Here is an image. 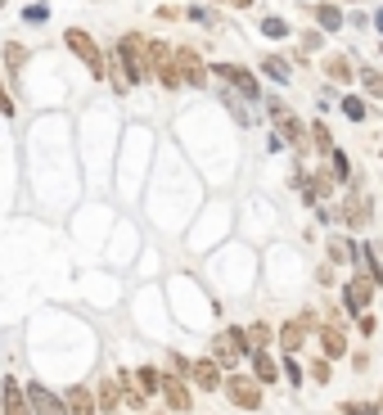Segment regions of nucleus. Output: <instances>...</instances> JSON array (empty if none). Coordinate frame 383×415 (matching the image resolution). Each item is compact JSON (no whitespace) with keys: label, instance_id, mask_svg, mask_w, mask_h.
<instances>
[{"label":"nucleus","instance_id":"6e6552de","mask_svg":"<svg viewBox=\"0 0 383 415\" xmlns=\"http://www.w3.org/2000/svg\"><path fill=\"white\" fill-rule=\"evenodd\" d=\"M217 77H226L230 86H235V90H243L248 99H257V95H262V90H257V77H252L248 68H239V64H217Z\"/></svg>","mask_w":383,"mask_h":415},{"label":"nucleus","instance_id":"9d476101","mask_svg":"<svg viewBox=\"0 0 383 415\" xmlns=\"http://www.w3.org/2000/svg\"><path fill=\"white\" fill-rule=\"evenodd\" d=\"M64 406H68V415H99L95 411V393H90L86 383H72L64 393Z\"/></svg>","mask_w":383,"mask_h":415},{"label":"nucleus","instance_id":"f8f14e48","mask_svg":"<svg viewBox=\"0 0 383 415\" xmlns=\"http://www.w3.org/2000/svg\"><path fill=\"white\" fill-rule=\"evenodd\" d=\"M0 402H5V415H32V411H27V397H23V388H18L14 375L0 383Z\"/></svg>","mask_w":383,"mask_h":415},{"label":"nucleus","instance_id":"4be33fe9","mask_svg":"<svg viewBox=\"0 0 383 415\" xmlns=\"http://www.w3.org/2000/svg\"><path fill=\"white\" fill-rule=\"evenodd\" d=\"M316 18H320V27H325V32H339V27H343V14L334 10V5H320Z\"/></svg>","mask_w":383,"mask_h":415},{"label":"nucleus","instance_id":"1a4fd4ad","mask_svg":"<svg viewBox=\"0 0 383 415\" xmlns=\"http://www.w3.org/2000/svg\"><path fill=\"white\" fill-rule=\"evenodd\" d=\"M158 393H163V402L172 406V411H189V388L181 379H176V375H163V379H158Z\"/></svg>","mask_w":383,"mask_h":415},{"label":"nucleus","instance_id":"bb28decb","mask_svg":"<svg viewBox=\"0 0 383 415\" xmlns=\"http://www.w3.org/2000/svg\"><path fill=\"white\" fill-rule=\"evenodd\" d=\"M361 81H365V90H370V95H383V77L374 73V68H365V73H361Z\"/></svg>","mask_w":383,"mask_h":415},{"label":"nucleus","instance_id":"b1692460","mask_svg":"<svg viewBox=\"0 0 383 415\" xmlns=\"http://www.w3.org/2000/svg\"><path fill=\"white\" fill-rule=\"evenodd\" d=\"M329 257H334V262H352V257H356V249H352L347 240H329Z\"/></svg>","mask_w":383,"mask_h":415},{"label":"nucleus","instance_id":"4468645a","mask_svg":"<svg viewBox=\"0 0 383 415\" xmlns=\"http://www.w3.org/2000/svg\"><path fill=\"white\" fill-rule=\"evenodd\" d=\"M95 411H122V388H118V379H104L99 383V393H95Z\"/></svg>","mask_w":383,"mask_h":415},{"label":"nucleus","instance_id":"393cba45","mask_svg":"<svg viewBox=\"0 0 383 415\" xmlns=\"http://www.w3.org/2000/svg\"><path fill=\"white\" fill-rule=\"evenodd\" d=\"M343 113H347L352 122H361V118H365V104H361L356 95H347V99H343Z\"/></svg>","mask_w":383,"mask_h":415},{"label":"nucleus","instance_id":"cd10ccee","mask_svg":"<svg viewBox=\"0 0 383 415\" xmlns=\"http://www.w3.org/2000/svg\"><path fill=\"white\" fill-rule=\"evenodd\" d=\"M329 77H334V81H347V59H343V55L329 59Z\"/></svg>","mask_w":383,"mask_h":415},{"label":"nucleus","instance_id":"a878e982","mask_svg":"<svg viewBox=\"0 0 383 415\" xmlns=\"http://www.w3.org/2000/svg\"><path fill=\"white\" fill-rule=\"evenodd\" d=\"M262 32L266 36H289V23L285 18H262Z\"/></svg>","mask_w":383,"mask_h":415},{"label":"nucleus","instance_id":"ddd939ff","mask_svg":"<svg viewBox=\"0 0 383 415\" xmlns=\"http://www.w3.org/2000/svg\"><path fill=\"white\" fill-rule=\"evenodd\" d=\"M370 298H374V284L370 280H361V275H356V280H347V312H356V316H361L365 307H370Z\"/></svg>","mask_w":383,"mask_h":415},{"label":"nucleus","instance_id":"f704fd0d","mask_svg":"<svg viewBox=\"0 0 383 415\" xmlns=\"http://www.w3.org/2000/svg\"><path fill=\"white\" fill-rule=\"evenodd\" d=\"M217 5H235V10H248L252 0H217Z\"/></svg>","mask_w":383,"mask_h":415},{"label":"nucleus","instance_id":"39448f33","mask_svg":"<svg viewBox=\"0 0 383 415\" xmlns=\"http://www.w3.org/2000/svg\"><path fill=\"white\" fill-rule=\"evenodd\" d=\"M243 329H221L217 339H212V361H217V366H235V361L243 357Z\"/></svg>","mask_w":383,"mask_h":415},{"label":"nucleus","instance_id":"412c9836","mask_svg":"<svg viewBox=\"0 0 383 415\" xmlns=\"http://www.w3.org/2000/svg\"><path fill=\"white\" fill-rule=\"evenodd\" d=\"M343 217H347L352 226H361V221L370 217V203H365V199H347V208H343Z\"/></svg>","mask_w":383,"mask_h":415},{"label":"nucleus","instance_id":"f3484780","mask_svg":"<svg viewBox=\"0 0 383 415\" xmlns=\"http://www.w3.org/2000/svg\"><path fill=\"white\" fill-rule=\"evenodd\" d=\"M252 366H257V383H271L275 375H280V366H275L271 352H252Z\"/></svg>","mask_w":383,"mask_h":415},{"label":"nucleus","instance_id":"473e14b6","mask_svg":"<svg viewBox=\"0 0 383 415\" xmlns=\"http://www.w3.org/2000/svg\"><path fill=\"white\" fill-rule=\"evenodd\" d=\"M311 379H320V383H329V366H325V361H316V366H311Z\"/></svg>","mask_w":383,"mask_h":415},{"label":"nucleus","instance_id":"aec40b11","mask_svg":"<svg viewBox=\"0 0 383 415\" xmlns=\"http://www.w3.org/2000/svg\"><path fill=\"white\" fill-rule=\"evenodd\" d=\"M262 73L275 77V81H289V64H285L280 55H266V59H262Z\"/></svg>","mask_w":383,"mask_h":415},{"label":"nucleus","instance_id":"c85d7f7f","mask_svg":"<svg viewBox=\"0 0 383 415\" xmlns=\"http://www.w3.org/2000/svg\"><path fill=\"white\" fill-rule=\"evenodd\" d=\"M23 18H27V23H45V18H50V10H45V5H27Z\"/></svg>","mask_w":383,"mask_h":415},{"label":"nucleus","instance_id":"c9c22d12","mask_svg":"<svg viewBox=\"0 0 383 415\" xmlns=\"http://www.w3.org/2000/svg\"><path fill=\"white\" fill-rule=\"evenodd\" d=\"M374 23H379V32H383V10H379V18H374Z\"/></svg>","mask_w":383,"mask_h":415},{"label":"nucleus","instance_id":"423d86ee","mask_svg":"<svg viewBox=\"0 0 383 415\" xmlns=\"http://www.w3.org/2000/svg\"><path fill=\"white\" fill-rule=\"evenodd\" d=\"M23 397H27V411H32V415H68L64 397H55L45 383H27V388H23Z\"/></svg>","mask_w":383,"mask_h":415},{"label":"nucleus","instance_id":"f03ea898","mask_svg":"<svg viewBox=\"0 0 383 415\" xmlns=\"http://www.w3.org/2000/svg\"><path fill=\"white\" fill-rule=\"evenodd\" d=\"M64 41H68V50H72V55L90 68V77H109V68H104V55H99V45L90 41V32H86V27H68V32H64Z\"/></svg>","mask_w":383,"mask_h":415},{"label":"nucleus","instance_id":"7c9ffc66","mask_svg":"<svg viewBox=\"0 0 383 415\" xmlns=\"http://www.w3.org/2000/svg\"><path fill=\"white\" fill-rule=\"evenodd\" d=\"M280 131H285L289 140H298V136H302V127H298V122H293V118H289V113H285V118H280Z\"/></svg>","mask_w":383,"mask_h":415},{"label":"nucleus","instance_id":"dca6fc26","mask_svg":"<svg viewBox=\"0 0 383 415\" xmlns=\"http://www.w3.org/2000/svg\"><path fill=\"white\" fill-rule=\"evenodd\" d=\"M302 334H306V320H289V325L280 329V343H285V352H298V348H302Z\"/></svg>","mask_w":383,"mask_h":415},{"label":"nucleus","instance_id":"7ed1b4c3","mask_svg":"<svg viewBox=\"0 0 383 415\" xmlns=\"http://www.w3.org/2000/svg\"><path fill=\"white\" fill-rule=\"evenodd\" d=\"M226 397L239 406V411H257V406H262V383L252 379V375H230L226 379Z\"/></svg>","mask_w":383,"mask_h":415},{"label":"nucleus","instance_id":"72a5a7b5","mask_svg":"<svg viewBox=\"0 0 383 415\" xmlns=\"http://www.w3.org/2000/svg\"><path fill=\"white\" fill-rule=\"evenodd\" d=\"M0 113H5V118H10V113H14V99L5 95V86H0Z\"/></svg>","mask_w":383,"mask_h":415},{"label":"nucleus","instance_id":"6ab92c4d","mask_svg":"<svg viewBox=\"0 0 383 415\" xmlns=\"http://www.w3.org/2000/svg\"><path fill=\"white\" fill-rule=\"evenodd\" d=\"M118 388H122V402L131 406V411H144V393L131 383V375H122V379H118Z\"/></svg>","mask_w":383,"mask_h":415},{"label":"nucleus","instance_id":"a211bd4d","mask_svg":"<svg viewBox=\"0 0 383 415\" xmlns=\"http://www.w3.org/2000/svg\"><path fill=\"white\" fill-rule=\"evenodd\" d=\"M158 379H163V375L153 370V366H140V370L131 375V383H135V388H140L144 397H149V393H158Z\"/></svg>","mask_w":383,"mask_h":415},{"label":"nucleus","instance_id":"0eeeda50","mask_svg":"<svg viewBox=\"0 0 383 415\" xmlns=\"http://www.w3.org/2000/svg\"><path fill=\"white\" fill-rule=\"evenodd\" d=\"M172 59H176V77H181V81H189V86H203V81H208V68H203V59H198L189 45H181Z\"/></svg>","mask_w":383,"mask_h":415},{"label":"nucleus","instance_id":"9b49d317","mask_svg":"<svg viewBox=\"0 0 383 415\" xmlns=\"http://www.w3.org/2000/svg\"><path fill=\"white\" fill-rule=\"evenodd\" d=\"M189 375H194V383H198V388L217 393V383H221V366H217L212 357H203V361H189Z\"/></svg>","mask_w":383,"mask_h":415},{"label":"nucleus","instance_id":"2eb2a0df","mask_svg":"<svg viewBox=\"0 0 383 415\" xmlns=\"http://www.w3.org/2000/svg\"><path fill=\"white\" fill-rule=\"evenodd\" d=\"M320 348H325V357H343V352H347V339H343V329L325 325V329H320Z\"/></svg>","mask_w":383,"mask_h":415},{"label":"nucleus","instance_id":"c756f323","mask_svg":"<svg viewBox=\"0 0 383 415\" xmlns=\"http://www.w3.org/2000/svg\"><path fill=\"white\" fill-rule=\"evenodd\" d=\"M379 402H347V415H374Z\"/></svg>","mask_w":383,"mask_h":415},{"label":"nucleus","instance_id":"2f4dec72","mask_svg":"<svg viewBox=\"0 0 383 415\" xmlns=\"http://www.w3.org/2000/svg\"><path fill=\"white\" fill-rule=\"evenodd\" d=\"M334 176H339V181H347V158H343L339 149H334Z\"/></svg>","mask_w":383,"mask_h":415},{"label":"nucleus","instance_id":"20e7f679","mask_svg":"<svg viewBox=\"0 0 383 415\" xmlns=\"http://www.w3.org/2000/svg\"><path fill=\"white\" fill-rule=\"evenodd\" d=\"M144 55H149V64H153V77H158L167 90L181 86V77H176V59H172V50H167L163 41H144Z\"/></svg>","mask_w":383,"mask_h":415},{"label":"nucleus","instance_id":"5701e85b","mask_svg":"<svg viewBox=\"0 0 383 415\" xmlns=\"http://www.w3.org/2000/svg\"><path fill=\"white\" fill-rule=\"evenodd\" d=\"M23 59H27V50H23V45H18V41H10V45H5V64H10V73H14V77H18V68H23Z\"/></svg>","mask_w":383,"mask_h":415},{"label":"nucleus","instance_id":"f257e3e1","mask_svg":"<svg viewBox=\"0 0 383 415\" xmlns=\"http://www.w3.org/2000/svg\"><path fill=\"white\" fill-rule=\"evenodd\" d=\"M118 59H122L118 90H127L131 81H144V77H149V64H144V36H140V32H127V36L118 41Z\"/></svg>","mask_w":383,"mask_h":415}]
</instances>
